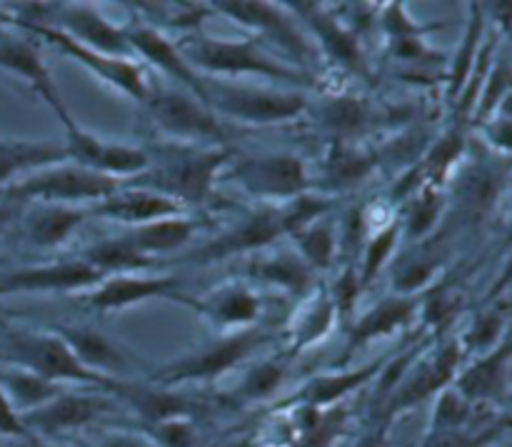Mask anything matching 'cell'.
<instances>
[{"label": "cell", "instance_id": "obj_31", "mask_svg": "<svg viewBox=\"0 0 512 447\" xmlns=\"http://www.w3.org/2000/svg\"><path fill=\"white\" fill-rule=\"evenodd\" d=\"M375 370L378 368L373 365V368L355 370V373L323 375V378H315L313 383L308 385V390L303 393L305 405H308V408H323V405L338 403L340 398H345V395L353 393L355 388H360V385H363Z\"/></svg>", "mask_w": 512, "mask_h": 447}, {"label": "cell", "instance_id": "obj_41", "mask_svg": "<svg viewBox=\"0 0 512 447\" xmlns=\"http://www.w3.org/2000/svg\"><path fill=\"white\" fill-rule=\"evenodd\" d=\"M440 210V200L435 193H425L418 203L413 205V213H410L408 228L413 235H425L435 223V215Z\"/></svg>", "mask_w": 512, "mask_h": 447}, {"label": "cell", "instance_id": "obj_46", "mask_svg": "<svg viewBox=\"0 0 512 447\" xmlns=\"http://www.w3.org/2000/svg\"><path fill=\"white\" fill-rule=\"evenodd\" d=\"M105 447H153L150 443H145L143 438H128V435H118V438L108 440Z\"/></svg>", "mask_w": 512, "mask_h": 447}, {"label": "cell", "instance_id": "obj_18", "mask_svg": "<svg viewBox=\"0 0 512 447\" xmlns=\"http://www.w3.org/2000/svg\"><path fill=\"white\" fill-rule=\"evenodd\" d=\"M178 285V278H133V275H115V278L103 280L93 290L88 303L95 310H120L150 298L175 295Z\"/></svg>", "mask_w": 512, "mask_h": 447}, {"label": "cell", "instance_id": "obj_25", "mask_svg": "<svg viewBox=\"0 0 512 447\" xmlns=\"http://www.w3.org/2000/svg\"><path fill=\"white\" fill-rule=\"evenodd\" d=\"M415 313V300L410 298H388L380 305H375L368 315L360 318V323L353 330V348L358 345L370 343L375 338H383V335L395 333L398 328H403Z\"/></svg>", "mask_w": 512, "mask_h": 447}, {"label": "cell", "instance_id": "obj_36", "mask_svg": "<svg viewBox=\"0 0 512 447\" xmlns=\"http://www.w3.org/2000/svg\"><path fill=\"white\" fill-rule=\"evenodd\" d=\"M283 378L285 368L280 363H260L258 368L245 375L243 385H240V395L245 400H265L280 388Z\"/></svg>", "mask_w": 512, "mask_h": 447}, {"label": "cell", "instance_id": "obj_35", "mask_svg": "<svg viewBox=\"0 0 512 447\" xmlns=\"http://www.w3.org/2000/svg\"><path fill=\"white\" fill-rule=\"evenodd\" d=\"M300 253L305 255V263L313 268H328L333 263V245L335 235L330 225H308L298 233Z\"/></svg>", "mask_w": 512, "mask_h": 447}, {"label": "cell", "instance_id": "obj_20", "mask_svg": "<svg viewBox=\"0 0 512 447\" xmlns=\"http://www.w3.org/2000/svg\"><path fill=\"white\" fill-rule=\"evenodd\" d=\"M290 8L303 13V18L308 20L310 28L318 33L320 43H323V48L328 50L330 58H335L340 65H345V68L350 70H363V55H360L355 35L350 33L345 25H340L333 15L323 13V5L293 3Z\"/></svg>", "mask_w": 512, "mask_h": 447}, {"label": "cell", "instance_id": "obj_29", "mask_svg": "<svg viewBox=\"0 0 512 447\" xmlns=\"http://www.w3.org/2000/svg\"><path fill=\"white\" fill-rule=\"evenodd\" d=\"M83 263L90 268L103 273H128V270H143L155 263L150 255H143L138 248L128 243V238L105 240V243L93 245L88 253L83 255Z\"/></svg>", "mask_w": 512, "mask_h": 447}, {"label": "cell", "instance_id": "obj_12", "mask_svg": "<svg viewBox=\"0 0 512 447\" xmlns=\"http://www.w3.org/2000/svg\"><path fill=\"white\" fill-rule=\"evenodd\" d=\"M35 33H43L50 43L58 45L63 53H68L70 58L78 60L80 65H85L88 70H93L98 78H103L105 83L115 85L120 93L130 95L135 100H148V83H145V75L133 60L128 58H113V55L95 53V50L85 48V45L75 43L70 35L60 33V30L48 28V25H38V28H30Z\"/></svg>", "mask_w": 512, "mask_h": 447}, {"label": "cell", "instance_id": "obj_14", "mask_svg": "<svg viewBox=\"0 0 512 447\" xmlns=\"http://www.w3.org/2000/svg\"><path fill=\"white\" fill-rule=\"evenodd\" d=\"M128 43L135 53L145 55V58H148L153 65H158L163 73L173 75V78H178L180 83L188 85V88L195 93V98H198L200 103L208 105V100H205V83L198 75V70L185 60L183 50H180L178 45L170 43L160 30L150 28V25L128 28Z\"/></svg>", "mask_w": 512, "mask_h": 447}, {"label": "cell", "instance_id": "obj_3", "mask_svg": "<svg viewBox=\"0 0 512 447\" xmlns=\"http://www.w3.org/2000/svg\"><path fill=\"white\" fill-rule=\"evenodd\" d=\"M193 68L208 70V73H225V75H268V78L285 80V83L308 85L310 80L303 78L298 70L278 63L268 53L258 48L253 40H218V38H195L190 40L188 55H185Z\"/></svg>", "mask_w": 512, "mask_h": 447}, {"label": "cell", "instance_id": "obj_13", "mask_svg": "<svg viewBox=\"0 0 512 447\" xmlns=\"http://www.w3.org/2000/svg\"><path fill=\"white\" fill-rule=\"evenodd\" d=\"M108 400L98 398V395H55L50 403L40 405V408L30 410V413L20 415L25 430H38V433H63V430L83 428V425L93 423L95 418L108 410Z\"/></svg>", "mask_w": 512, "mask_h": 447}, {"label": "cell", "instance_id": "obj_37", "mask_svg": "<svg viewBox=\"0 0 512 447\" xmlns=\"http://www.w3.org/2000/svg\"><path fill=\"white\" fill-rule=\"evenodd\" d=\"M310 270L305 265L303 258L298 255H288V253H280L278 258H273L270 263L263 265V275H268L270 280L275 283L285 285L290 290H303L310 280Z\"/></svg>", "mask_w": 512, "mask_h": 447}, {"label": "cell", "instance_id": "obj_8", "mask_svg": "<svg viewBox=\"0 0 512 447\" xmlns=\"http://www.w3.org/2000/svg\"><path fill=\"white\" fill-rule=\"evenodd\" d=\"M268 338L270 335L263 333V330H243L238 335H230V338H223L203 348L193 358H185L180 363L170 365V368L160 370V380L163 383H180V380L218 378L225 370L235 368L240 360L248 358Z\"/></svg>", "mask_w": 512, "mask_h": 447}, {"label": "cell", "instance_id": "obj_47", "mask_svg": "<svg viewBox=\"0 0 512 447\" xmlns=\"http://www.w3.org/2000/svg\"><path fill=\"white\" fill-rule=\"evenodd\" d=\"M8 218H10V208H8V205H0V230L5 228Z\"/></svg>", "mask_w": 512, "mask_h": 447}, {"label": "cell", "instance_id": "obj_7", "mask_svg": "<svg viewBox=\"0 0 512 447\" xmlns=\"http://www.w3.org/2000/svg\"><path fill=\"white\" fill-rule=\"evenodd\" d=\"M48 28L70 35L75 43L95 50V53L113 55V58H128L133 48L128 43V28H118L110 23L95 5L88 3H58L53 5Z\"/></svg>", "mask_w": 512, "mask_h": 447}, {"label": "cell", "instance_id": "obj_9", "mask_svg": "<svg viewBox=\"0 0 512 447\" xmlns=\"http://www.w3.org/2000/svg\"><path fill=\"white\" fill-rule=\"evenodd\" d=\"M215 10H223L228 18H233L235 23L245 25L250 30H258L265 38L273 40L275 45H280L283 50H288L290 55H295L298 63H310L315 58L313 45L308 43L303 33L295 28V23L290 20V15L285 13L283 5L278 3H213Z\"/></svg>", "mask_w": 512, "mask_h": 447}, {"label": "cell", "instance_id": "obj_45", "mask_svg": "<svg viewBox=\"0 0 512 447\" xmlns=\"http://www.w3.org/2000/svg\"><path fill=\"white\" fill-rule=\"evenodd\" d=\"M355 293H358V280H355L353 275H345V278L338 283L340 310H345V313H348V310L353 308V305H355Z\"/></svg>", "mask_w": 512, "mask_h": 447}, {"label": "cell", "instance_id": "obj_24", "mask_svg": "<svg viewBox=\"0 0 512 447\" xmlns=\"http://www.w3.org/2000/svg\"><path fill=\"white\" fill-rule=\"evenodd\" d=\"M505 388H508V345L470 368L458 380L455 393L473 405V400H493L498 395H505Z\"/></svg>", "mask_w": 512, "mask_h": 447}, {"label": "cell", "instance_id": "obj_43", "mask_svg": "<svg viewBox=\"0 0 512 447\" xmlns=\"http://www.w3.org/2000/svg\"><path fill=\"white\" fill-rule=\"evenodd\" d=\"M500 330H503V318L500 315H488V318L478 320V325L473 328V333H470V343L475 345V348H490V345L495 343V338L500 335Z\"/></svg>", "mask_w": 512, "mask_h": 447}, {"label": "cell", "instance_id": "obj_32", "mask_svg": "<svg viewBox=\"0 0 512 447\" xmlns=\"http://www.w3.org/2000/svg\"><path fill=\"white\" fill-rule=\"evenodd\" d=\"M123 393H130V400H133L135 410L143 415L145 420H150L153 425L163 423V420L170 418H183L188 405L180 395H168V393H153V390H125Z\"/></svg>", "mask_w": 512, "mask_h": 447}, {"label": "cell", "instance_id": "obj_6", "mask_svg": "<svg viewBox=\"0 0 512 447\" xmlns=\"http://www.w3.org/2000/svg\"><path fill=\"white\" fill-rule=\"evenodd\" d=\"M58 118L63 120L65 133H68L65 150H68V158H75V165H83V168L95 170V173L113 175V178H118V175H138L150 165L145 150L120 143H105L98 135L80 128L70 118L68 110H63Z\"/></svg>", "mask_w": 512, "mask_h": 447}, {"label": "cell", "instance_id": "obj_11", "mask_svg": "<svg viewBox=\"0 0 512 447\" xmlns=\"http://www.w3.org/2000/svg\"><path fill=\"white\" fill-rule=\"evenodd\" d=\"M235 178L255 195H273V198H300L308 188L305 165L298 155L275 153L260 158L243 160L235 168Z\"/></svg>", "mask_w": 512, "mask_h": 447}, {"label": "cell", "instance_id": "obj_40", "mask_svg": "<svg viewBox=\"0 0 512 447\" xmlns=\"http://www.w3.org/2000/svg\"><path fill=\"white\" fill-rule=\"evenodd\" d=\"M155 443L160 447H193L195 430L188 418H170L163 423L153 425Z\"/></svg>", "mask_w": 512, "mask_h": 447}, {"label": "cell", "instance_id": "obj_34", "mask_svg": "<svg viewBox=\"0 0 512 447\" xmlns=\"http://www.w3.org/2000/svg\"><path fill=\"white\" fill-rule=\"evenodd\" d=\"M373 168V160L368 155L355 153L353 148H348L345 143H338V148L330 153V183L335 188H348V185L360 183L365 175Z\"/></svg>", "mask_w": 512, "mask_h": 447}, {"label": "cell", "instance_id": "obj_17", "mask_svg": "<svg viewBox=\"0 0 512 447\" xmlns=\"http://www.w3.org/2000/svg\"><path fill=\"white\" fill-rule=\"evenodd\" d=\"M458 363H460V345L458 343L445 345L433 363L423 365L413 378L405 380V383L400 385L398 393H393L388 413L393 415V413H400V410H408L410 405H418L423 403L425 398H430V395L440 393V390L453 380Z\"/></svg>", "mask_w": 512, "mask_h": 447}, {"label": "cell", "instance_id": "obj_27", "mask_svg": "<svg viewBox=\"0 0 512 447\" xmlns=\"http://www.w3.org/2000/svg\"><path fill=\"white\" fill-rule=\"evenodd\" d=\"M0 390H3L8 403L15 408V413H18V408L30 413V410L40 408V405L50 403L55 395H60L58 385L48 383V380L38 378V375L28 373L23 368L3 370L0 373Z\"/></svg>", "mask_w": 512, "mask_h": 447}, {"label": "cell", "instance_id": "obj_33", "mask_svg": "<svg viewBox=\"0 0 512 447\" xmlns=\"http://www.w3.org/2000/svg\"><path fill=\"white\" fill-rule=\"evenodd\" d=\"M260 303L253 293L248 290H228L210 303V313L225 325H245L250 320L258 318Z\"/></svg>", "mask_w": 512, "mask_h": 447}, {"label": "cell", "instance_id": "obj_26", "mask_svg": "<svg viewBox=\"0 0 512 447\" xmlns=\"http://www.w3.org/2000/svg\"><path fill=\"white\" fill-rule=\"evenodd\" d=\"M85 215L80 210L65 208V205H43L35 213H30L28 223V238L40 248H55V245L65 243L68 235L83 223Z\"/></svg>", "mask_w": 512, "mask_h": 447}, {"label": "cell", "instance_id": "obj_21", "mask_svg": "<svg viewBox=\"0 0 512 447\" xmlns=\"http://www.w3.org/2000/svg\"><path fill=\"white\" fill-rule=\"evenodd\" d=\"M285 233L283 215L280 213H258L250 220H245L243 225L228 233L225 238H220L215 245H208L205 250H200L198 260H210V258H223L230 253H245V250H258L265 245L273 243L278 235Z\"/></svg>", "mask_w": 512, "mask_h": 447}, {"label": "cell", "instance_id": "obj_44", "mask_svg": "<svg viewBox=\"0 0 512 447\" xmlns=\"http://www.w3.org/2000/svg\"><path fill=\"white\" fill-rule=\"evenodd\" d=\"M25 433H28V430H25L23 420H20V415L15 413V408L8 403L3 390H0V435H25Z\"/></svg>", "mask_w": 512, "mask_h": 447}, {"label": "cell", "instance_id": "obj_19", "mask_svg": "<svg viewBox=\"0 0 512 447\" xmlns=\"http://www.w3.org/2000/svg\"><path fill=\"white\" fill-rule=\"evenodd\" d=\"M183 205L175 203V200L165 198V195L153 193V190H143L135 188L130 193H115L110 195L108 200L98 205V210L108 218L123 220V223H135V225H145V223H155V220H163L168 215L180 213Z\"/></svg>", "mask_w": 512, "mask_h": 447}, {"label": "cell", "instance_id": "obj_30", "mask_svg": "<svg viewBox=\"0 0 512 447\" xmlns=\"http://www.w3.org/2000/svg\"><path fill=\"white\" fill-rule=\"evenodd\" d=\"M320 120L338 138H353V135L363 133L368 128L370 110L360 98L338 95V98L325 100V105L320 108Z\"/></svg>", "mask_w": 512, "mask_h": 447}, {"label": "cell", "instance_id": "obj_4", "mask_svg": "<svg viewBox=\"0 0 512 447\" xmlns=\"http://www.w3.org/2000/svg\"><path fill=\"white\" fill-rule=\"evenodd\" d=\"M203 83L210 110L245 120V123H283V120L298 118L305 110V98L300 93L230 85L223 80H203Z\"/></svg>", "mask_w": 512, "mask_h": 447}, {"label": "cell", "instance_id": "obj_22", "mask_svg": "<svg viewBox=\"0 0 512 447\" xmlns=\"http://www.w3.org/2000/svg\"><path fill=\"white\" fill-rule=\"evenodd\" d=\"M65 158H68L65 145L0 138V185H5L20 173H38L50 165L65 163Z\"/></svg>", "mask_w": 512, "mask_h": 447}, {"label": "cell", "instance_id": "obj_39", "mask_svg": "<svg viewBox=\"0 0 512 447\" xmlns=\"http://www.w3.org/2000/svg\"><path fill=\"white\" fill-rule=\"evenodd\" d=\"M398 230H400L398 225H393V228L383 230V233H380L378 238L370 243L368 255H365V265H363V285L370 283V280L378 275V270L388 263L390 253H393L395 240H398Z\"/></svg>", "mask_w": 512, "mask_h": 447}, {"label": "cell", "instance_id": "obj_42", "mask_svg": "<svg viewBox=\"0 0 512 447\" xmlns=\"http://www.w3.org/2000/svg\"><path fill=\"white\" fill-rule=\"evenodd\" d=\"M475 23L470 25V33H468V40H465L463 50H460V58H458V65H455V90L460 88V83L465 80V75L470 73V68H473V53H475V40H478V33H480V13H478V5H475Z\"/></svg>", "mask_w": 512, "mask_h": 447}, {"label": "cell", "instance_id": "obj_2", "mask_svg": "<svg viewBox=\"0 0 512 447\" xmlns=\"http://www.w3.org/2000/svg\"><path fill=\"white\" fill-rule=\"evenodd\" d=\"M3 358L13 360L18 368L58 383V380H78V383L100 385V388L118 390L115 380H108L105 375L90 373L75 360L68 345L63 343L60 335H40V333H5L3 338Z\"/></svg>", "mask_w": 512, "mask_h": 447}, {"label": "cell", "instance_id": "obj_10", "mask_svg": "<svg viewBox=\"0 0 512 447\" xmlns=\"http://www.w3.org/2000/svg\"><path fill=\"white\" fill-rule=\"evenodd\" d=\"M148 105L155 123L168 133L180 135V138H223V125L218 115L198 98L173 93V90H158L148 95Z\"/></svg>", "mask_w": 512, "mask_h": 447}, {"label": "cell", "instance_id": "obj_5", "mask_svg": "<svg viewBox=\"0 0 512 447\" xmlns=\"http://www.w3.org/2000/svg\"><path fill=\"white\" fill-rule=\"evenodd\" d=\"M225 163V153L205 150V153H185L168 160L163 168L153 173V178H138L135 185H145L153 193L165 195L175 203H203L213 188V178L220 165Z\"/></svg>", "mask_w": 512, "mask_h": 447}, {"label": "cell", "instance_id": "obj_28", "mask_svg": "<svg viewBox=\"0 0 512 447\" xmlns=\"http://www.w3.org/2000/svg\"><path fill=\"white\" fill-rule=\"evenodd\" d=\"M193 235V225L188 220H180V218H163V220H155V223H145L138 225L128 238V243L133 248H138L143 255L153 253H168V250H178L180 245H185Z\"/></svg>", "mask_w": 512, "mask_h": 447}, {"label": "cell", "instance_id": "obj_15", "mask_svg": "<svg viewBox=\"0 0 512 447\" xmlns=\"http://www.w3.org/2000/svg\"><path fill=\"white\" fill-rule=\"evenodd\" d=\"M103 275L90 268L88 263H58V265H38V268H23L5 273L0 278V293H13V290H78L90 285L103 283Z\"/></svg>", "mask_w": 512, "mask_h": 447}, {"label": "cell", "instance_id": "obj_23", "mask_svg": "<svg viewBox=\"0 0 512 447\" xmlns=\"http://www.w3.org/2000/svg\"><path fill=\"white\" fill-rule=\"evenodd\" d=\"M63 343L68 345L70 353L75 355L80 365L90 373H123L128 368L125 355L110 343L105 335L93 328H68L60 333Z\"/></svg>", "mask_w": 512, "mask_h": 447}, {"label": "cell", "instance_id": "obj_1", "mask_svg": "<svg viewBox=\"0 0 512 447\" xmlns=\"http://www.w3.org/2000/svg\"><path fill=\"white\" fill-rule=\"evenodd\" d=\"M123 188V180L113 175L95 173L83 165H50L28 175L23 183L10 185L5 193L10 200H43V205H65L83 203V200H108Z\"/></svg>", "mask_w": 512, "mask_h": 447}, {"label": "cell", "instance_id": "obj_16", "mask_svg": "<svg viewBox=\"0 0 512 447\" xmlns=\"http://www.w3.org/2000/svg\"><path fill=\"white\" fill-rule=\"evenodd\" d=\"M0 68L15 73L18 78H23L25 83H30V88L55 110V113H63L65 103L60 98L58 88H55L53 78H50L48 68H45L43 58H40L38 50L23 38H15V35L0 33Z\"/></svg>", "mask_w": 512, "mask_h": 447}, {"label": "cell", "instance_id": "obj_38", "mask_svg": "<svg viewBox=\"0 0 512 447\" xmlns=\"http://www.w3.org/2000/svg\"><path fill=\"white\" fill-rule=\"evenodd\" d=\"M473 405L458 393H445L435 410V433H453L468 423V415Z\"/></svg>", "mask_w": 512, "mask_h": 447}]
</instances>
